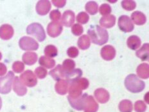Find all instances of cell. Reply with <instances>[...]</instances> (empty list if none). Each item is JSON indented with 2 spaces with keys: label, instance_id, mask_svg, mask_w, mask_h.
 Returning a JSON list of instances; mask_svg holds the SVG:
<instances>
[{
  "label": "cell",
  "instance_id": "obj_37",
  "mask_svg": "<svg viewBox=\"0 0 149 112\" xmlns=\"http://www.w3.org/2000/svg\"><path fill=\"white\" fill-rule=\"evenodd\" d=\"M134 110L136 112H145L147 110V105L143 101H138L135 102Z\"/></svg>",
  "mask_w": 149,
  "mask_h": 112
},
{
  "label": "cell",
  "instance_id": "obj_17",
  "mask_svg": "<svg viewBox=\"0 0 149 112\" xmlns=\"http://www.w3.org/2000/svg\"><path fill=\"white\" fill-rule=\"evenodd\" d=\"M62 23L65 27H70L74 22V13L71 10L65 11L62 17Z\"/></svg>",
  "mask_w": 149,
  "mask_h": 112
},
{
  "label": "cell",
  "instance_id": "obj_30",
  "mask_svg": "<svg viewBox=\"0 0 149 112\" xmlns=\"http://www.w3.org/2000/svg\"><path fill=\"white\" fill-rule=\"evenodd\" d=\"M45 54L46 57L53 58L55 57L58 54L57 48L54 45H49L46 46L45 48Z\"/></svg>",
  "mask_w": 149,
  "mask_h": 112
},
{
  "label": "cell",
  "instance_id": "obj_7",
  "mask_svg": "<svg viewBox=\"0 0 149 112\" xmlns=\"http://www.w3.org/2000/svg\"><path fill=\"white\" fill-rule=\"evenodd\" d=\"M118 27L120 29L124 32H130L134 30V26L132 23V20L127 15H123L118 19Z\"/></svg>",
  "mask_w": 149,
  "mask_h": 112
},
{
  "label": "cell",
  "instance_id": "obj_11",
  "mask_svg": "<svg viewBox=\"0 0 149 112\" xmlns=\"http://www.w3.org/2000/svg\"><path fill=\"white\" fill-rule=\"evenodd\" d=\"M102 57L105 61H111L115 57L116 50L113 46L105 45L101 49Z\"/></svg>",
  "mask_w": 149,
  "mask_h": 112
},
{
  "label": "cell",
  "instance_id": "obj_46",
  "mask_svg": "<svg viewBox=\"0 0 149 112\" xmlns=\"http://www.w3.org/2000/svg\"><path fill=\"white\" fill-rule=\"evenodd\" d=\"M2 59V54H1V53L0 52V60H1Z\"/></svg>",
  "mask_w": 149,
  "mask_h": 112
},
{
  "label": "cell",
  "instance_id": "obj_41",
  "mask_svg": "<svg viewBox=\"0 0 149 112\" xmlns=\"http://www.w3.org/2000/svg\"><path fill=\"white\" fill-rule=\"evenodd\" d=\"M49 18H50L51 20H54L55 21H58V20H60L61 18V12L58 10H52L50 12V14H49Z\"/></svg>",
  "mask_w": 149,
  "mask_h": 112
},
{
  "label": "cell",
  "instance_id": "obj_15",
  "mask_svg": "<svg viewBox=\"0 0 149 112\" xmlns=\"http://www.w3.org/2000/svg\"><path fill=\"white\" fill-rule=\"evenodd\" d=\"M83 90L82 86L80 85L78 80L70 83L69 89V96L73 99H76L82 95V91Z\"/></svg>",
  "mask_w": 149,
  "mask_h": 112
},
{
  "label": "cell",
  "instance_id": "obj_13",
  "mask_svg": "<svg viewBox=\"0 0 149 112\" xmlns=\"http://www.w3.org/2000/svg\"><path fill=\"white\" fill-rule=\"evenodd\" d=\"M51 7V3L49 1H39L36 5V11L39 15H45L49 12Z\"/></svg>",
  "mask_w": 149,
  "mask_h": 112
},
{
  "label": "cell",
  "instance_id": "obj_42",
  "mask_svg": "<svg viewBox=\"0 0 149 112\" xmlns=\"http://www.w3.org/2000/svg\"><path fill=\"white\" fill-rule=\"evenodd\" d=\"M78 80L79 83L80 84V85L82 86V88L83 90H86L88 88V86L89 85V80L86 79V78H80L79 79L77 80Z\"/></svg>",
  "mask_w": 149,
  "mask_h": 112
},
{
  "label": "cell",
  "instance_id": "obj_44",
  "mask_svg": "<svg viewBox=\"0 0 149 112\" xmlns=\"http://www.w3.org/2000/svg\"><path fill=\"white\" fill-rule=\"evenodd\" d=\"M7 68L6 65L2 63H0V76H3L7 73Z\"/></svg>",
  "mask_w": 149,
  "mask_h": 112
},
{
  "label": "cell",
  "instance_id": "obj_38",
  "mask_svg": "<svg viewBox=\"0 0 149 112\" xmlns=\"http://www.w3.org/2000/svg\"><path fill=\"white\" fill-rule=\"evenodd\" d=\"M112 11V9L111 6L107 4H102L100 7V13L102 15H109L111 14V12Z\"/></svg>",
  "mask_w": 149,
  "mask_h": 112
},
{
  "label": "cell",
  "instance_id": "obj_14",
  "mask_svg": "<svg viewBox=\"0 0 149 112\" xmlns=\"http://www.w3.org/2000/svg\"><path fill=\"white\" fill-rule=\"evenodd\" d=\"M13 90L15 93L19 96H23L27 92V88L23 83L21 81L18 77H15L13 80Z\"/></svg>",
  "mask_w": 149,
  "mask_h": 112
},
{
  "label": "cell",
  "instance_id": "obj_6",
  "mask_svg": "<svg viewBox=\"0 0 149 112\" xmlns=\"http://www.w3.org/2000/svg\"><path fill=\"white\" fill-rule=\"evenodd\" d=\"M21 81L24 85L29 87L35 86L37 83L36 76L31 70H26L20 76Z\"/></svg>",
  "mask_w": 149,
  "mask_h": 112
},
{
  "label": "cell",
  "instance_id": "obj_19",
  "mask_svg": "<svg viewBox=\"0 0 149 112\" xmlns=\"http://www.w3.org/2000/svg\"><path fill=\"white\" fill-rule=\"evenodd\" d=\"M116 23V17L113 15H107L101 18L100 24L102 27L109 29L114 26Z\"/></svg>",
  "mask_w": 149,
  "mask_h": 112
},
{
  "label": "cell",
  "instance_id": "obj_12",
  "mask_svg": "<svg viewBox=\"0 0 149 112\" xmlns=\"http://www.w3.org/2000/svg\"><path fill=\"white\" fill-rule=\"evenodd\" d=\"M14 30L10 24H5L0 27V38L3 40H8L14 36Z\"/></svg>",
  "mask_w": 149,
  "mask_h": 112
},
{
  "label": "cell",
  "instance_id": "obj_28",
  "mask_svg": "<svg viewBox=\"0 0 149 112\" xmlns=\"http://www.w3.org/2000/svg\"><path fill=\"white\" fill-rule=\"evenodd\" d=\"M77 44H78L79 48L82 50H85L89 48L90 45H91L89 37L87 35L82 36L79 37Z\"/></svg>",
  "mask_w": 149,
  "mask_h": 112
},
{
  "label": "cell",
  "instance_id": "obj_23",
  "mask_svg": "<svg viewBox=\"0 0 149 112\" xmlns=\"http://www.w3.org/2000/svg\"><path fill=\"white\" fill-rule=\"evenodd\" d=\"M37 54L33 52H28L24 53L23 55V61L24 64L27 65H33L37 61Z\"/></svg>",
  "mask_w": 149,
  "mask_h": 112
},
{
  "label": "cell",
  "instance_id": "obj_27",
  "mask_svg": "<svg viewBox=\"0 0 149 112\" xmlns=\"http://www.w3.org/2000/svg\"><path fill=\"white\" fill-rule=\"evenodd\" d=\"M39 63L42 66L46 68H52L55 66V61L50 57H46V56H41L39 60Z\"/></svg>",
  "mask_w": 149,
  "mask_h": 112
},
{
  "label": "cell",
  "instance_id": "obj_5",
  "mask_svg": "<svg viewBox=\"0 0 149 112\" xmlns=\"http://www.w3.org/2000/svg\"><path fill=\"white\" fill-rule=\"evenodd\" d=\"M19 45L23 50H36L39 48L38 43L29 36L21 37L19 41Z\"/></svg>",
  "mask_w": 149,
  "mask_h": 112
},
{
  "label": "cell",
  "instance_id": "obj_4",
  "mask_svg": "<svg viewBox=\"0 0 149 112\" xmlns=\"http://www.w3.org/2000/svg\"><path fill=\"white\" fill-rule=\"evenodd\" d=\"M14 77V74L12 71H9L5 76L0 77V93L7 94L10 92Z\"/></svg>",
  "mask_w": 149,
  "mask_h": 112
},
{
  "label": "cell",
  "instance_id": "obj_43",
  "mask_svg": "<svg viewBox=\"0 0 149 112\" xmlns=\"http://www.w3.org/2000/svg\"><path fill=\"white\" fill-rule=\"evenodd\" d=\"M52 4L54 5L55 7H57L58 8H63L66 5V1L65 0H61V1H58V0H57V1L53 0Z\"/></svg>",
  "mask_w": 149,
  "mask_h": 112
},
{
  "label": "cell",
  "instance_id": "obj_16",
  "mask_svg": "<svg viewBox=\"0 0 149 112\" xmlns=\"http://www.w3.org/2000/svg\"><path fill=\"white\" fill-rule=\"evenodd\" d=\"M95 97L100 103L105 104L109 100L110 95L105 89L98 88L95 92Z\"/></svg>",
  "mask_w": 149,
  "mask_h": 112
},
{
  "label": "cell",
  "instance_id": "obj_8",
  "mask_svg": "<svg viewBox=\"0 0 149 112\" xmlns=\"http://www.w3.org/2000/svg\"><path fill=\"white\" fill-rule=\"evenodd\" d=\"M63 27L60 22L58 21L50 22L47 27V32L48 35L52 37H56L63 32Z\"/></svg>",
  "mask_w": 149,
  "mask_h": 112
},
{
  "label": "cell",
  "instance_id": "obj_10",
  "mask_svg": "<svg viewBox=\"0 0 149 112\" xmlns=\"http://www.w3.org/2000/svg\"><path fill=\"white\" fill-rule=\"evenodd\" d=\"M98 109V104L91 95H88L85 99L84 110L85 112H97Z\"/></svg>",
  "mask_w": 149,
  "mask_h": 112
},
{
  "label": "cell",
  "instance_id": "obj_22",
  "mask_svg": "<svg viewBox=\"0 0 149 112\" xmlns=\"http://www.w3.org/2000/svg\"><path fill=\"white\" fill-rule=\"evenodd\" d=\"M127 46L132 50H136L139 48V46H141V41L139 37L137 36H130L127 41Z\"/></svg>",
  "mask_w": 149,
  "mask_h": 112
},
{
  "label": "cell",
  "instance_id": "obj_24",
  "mask_svg": "<svg viewBox=\"0 0 149 112\" xmlns=\"http://www.w3.org/2000/svg\"><path fill=\"white\" fill-rule=\"evenodd\" d=\"M55 91L60 95L66 94L68 90V82L66 80L62 79L56 83L55 85Z\"/></svg>",
  "mask_w": 149,
  "mask_h": 112
},
{
  "label": "cell",
  "instance_id": "obj_39",
  "mask_svg": "<svg viewBox=\"0 0 149 112\" xmlns=\"http://www.w3.org/2000/svg\"><path fill=\"white\" fill-rule=\"evenodd\" d=\"M84 32V29L82 26L79 24H74L71 28V32H72L74 36H79L82 35Z\"/></svg>",
  "mask_w": 149,
  "mask_h": 112
},
{
  "label": "cell",
  "instance_id": "obj_34",
  "mask_svg": "<svg viewBox=\"0 0 149 112\" xmlns=\"http://www.w3.org/2000/svg\"><path fill=\"white\" fill-rule=\"evenodd\" d=\"M89 15L84 12H81L77 16V22L81 24H86L89 21Z\"/></svg>",
  "mask_w": 149,
  "mask_h": 112
},
{
  "label": "cell",
  "instance_id": "obj_1",
  "mask_svg": "<svg viewBox=\"0 0 149 112\" xmlns=\"http://www.w3.org/2000/svg\"><path fill=\"white\" fill-rule=\"evenodd\" d=\"M88 34L94 44L100 46L108 41L109 34L107 31L98 25L90 27L88 30Z\"/></svg>",
  "mask_w": 149,
  "mask_h": 112
},
{
  "label": "cell",
  "instance_id": "obj_35",
  "mask_svg": "<svg viewBox=\"0 0 149 112\" xmlns=\"http://www.w3.org/2000/svg\"><path fill=\"white\" fill-rule=\"evenodd\" d=\"M12 69L14 72L17 74H20L23 71L24 69V65L21 61H15L12 64Z\"/></svg>",
  "mask_w": 149,
  "mask_h": 112
},
{
  "label": "cell",
  "instance_id": "obj_9",
  "mask_svg": "<svg viewBox=\"0 0 149 112\" xmlns=\"http://www.w3.org/2000/svg\"><path fill=\"white\" fill-rule=\"evenodd\" d=\"M87 96H88V94L84 93V95H80V97H77L76 99L71 98L70 97V96H68V101H69L70 105L72 106L73 108L77 110L80 111V110H84V105L85 99Z\"/></svg>",
  "mask_w": 149,
  "mask_h": 112
},
{
  "label": "cell",
  "instance_id": "obj_25",
  "mask_svg": "<svg viewBox=\"0 0 149 112\" xmlns=\"http://www.w3.org/2000/svg\"><path fill=\"white\" fill-rule=\"evenodd\" d=\"M137 74L141 79H147L149 77V66L147 63H142L137 68Z\"/></svg>",
  "mask_w": 149,
  "mask_h": 112
},
{
  "label": "cell",
  "instance_id": "obj_3",
  "mask_svg": "<svg viewBox=\"0 0 149 112\" xmlns=\"http://www.w3.org/2000/svg\"><path fill=\"white\" fill-rule=\"evenodd\" d=\"M26 32L29 35L34 36L39 41L42 42L46 39V33L40 23H33L29 24L26 28Z\"/></svg>",
  "mask_w": 149,
  "mask_h": 112
},
{
  "label": "cell",
  "instance_id": "obj_18",
  "mask_svg": "<svg viewBox=\"0 0 149 112\" xmlns=\"http://www.w3.org/2000/svg\"><path fill=\"white\" fill-rule=\"evenodd\" d=\"M49 74L54 78L55 80H60L66 77V72L64 70L63 66L61 64H58L54 69L52 70L49 72Z\"/></svg>",
  "mask_w": 149,
  "mask_h": 112
},
{
  "label": "cell",
  "instance_id": "obj_45",
  "mask_svg": "<svg viewBox=\"0 0 149 112\" xmlns=\"http://www.w3.org/2000/svg\"><path fill=\"white\" fill-rule=\"evenodd\" d=\"M1 106H2V100H1V98L0 97V110H1Z\"/></svg>",
  "mask_w": 149,
  "mask_h": 112
},
{
  "label": "cell",
  "instance_id": "obj_32",
  "mask_svg": "<svg viewBox=\"0 0 149 112\" xmlns=\"http://www.w3.org/2000/svg\"><path fill=\"white\" fill-rule=\"evenodd\" d=\"M74 67H75V63L73 60H70V59H67V60H64V61L63 62V68L65 71V72H66V74L73 70Z\"/></svg>",
  "mask_w": 149,
  "mask_h": 112
},
{
  "label": "cell",
  "instance_id": "obj_20",
  "mask_svg": "<svg viewBox=\"0 0 149 112\" xmlns=\"http://www.w3.org/2000/svg\"><path fill=\"white\" fill-rule=\"evenodd\" d=\"M131 19L137 25H143L147 21L146 15L141 12L135 11L131 14Z\"/></svg>",
  "mask_w": 149,
  "mask_h": 112
},
{
  "label": "cell",
  "instance_id": "obj_31",
  "mask_svg": "<svg viewBox=\"0 0 149 112\" xmlns=\"http://www.w3.org/2000/svg\"><path fill=\"white\" fill-rule=\"evenodd\" d=\"M86 10L91 15H95L98 12V5L95 1H89L86 5Z\"/></svg>",
  "mask_w": 149,
  "mask_h": 112
},
{
  "label": "cell",
  "instance_id": "obj_36",
  "mask_svg": "<svg viewBox=\"0 0 149 112\" xmlns=\"http://www.w3.org/2000/svg\"><path fill=\"white\" fill-rule=\"evenodd\" d=\"M35 74L39 79H44L47 76V70L42 66H39L35 70Z\"/></svg>",
  "mask_w": 149,
  "mask_h": 112
},
{
  "label": "cell",
  "instance_id": "obj_26",
  "mask_svg": "<svg viewBox=\"0 0 149 112\" xmlns=\"http://www.w3.org/2000/svg\"><path fill=\"white\" fill-rule=\"evenodd\" d=\"M136 56L142 61H147L149 57V44L145 43L136 53Z\"/></svg>",
  "mask_w": 149,
  "mask_h": 112
},
{
  "label": "cell",
  "instance_id": "obj_33",
  "mask_svg": "<svg viewBox=\"0 0 149 112\" xmlns=\"http://www.w3.org/2000/svg\"><path fill=\"white\" fill-rule=\"evenodd\" d=\"M122 7L123 9L127 11L133 10L136 7V4L134 1L129 0V1H122Z\"/></svg>",
  "mask_w": 149,
  "mask_h": 112
},
{
  "label": "cell",
  "instance_id": "obj_40",
  "mask_svg": "<svg viewBox=\"0 0 149 112\" xmlns=\"http://www.w3.org/2000/svg\"><path fill=\"white\" fill-rule=\"evenodd\" d=\"M67 54L69 57L71 58H75L79 55V51L77 48L74 47V46H71L68 49Z\"/></svg>",
  "mask_w": 149,
  "mask_h": 112
},
{
  "label": "cell",
  "instance_id": "obj_21",
  "mask_svg": "<svg viewBox=\"0 0 149 112\" xmlns=\"http://www.w3.org/2000/svg\"><path fill=\"white\" fill-rule=\"evenodd\" d=\"M82 75V71L80 68H77V69H74L69 73H67L65 78L66 79L68 83H71L79 79L81 77Z\"/></svg>",
  "mask_w": 149,
  "mask_h": 112
},
{
  "label": "cell",
  "instance_id": "obj_2",
  "mask_svg": "<svg viewBox=\"0 0 149 112\" xmlns=\"http://www.w3.org/2000/svg\"><path fill=\"white\" fill-rule=\"evenodd\" d=\"M125 86L129 92L136 93L142 92L145 89V83L135 74H130L125 78Z\"/></svg>",
  "mask_w": 149,
  "mask_h": 112
},
{
  "label": "cell",
  "instance_id": "obj_29",
  "mask_svg": "<svg viewBox=\"0 0 149 112\" xmlns=\"http://www.w3.org/2000/svg\"><path fill=\"white\" fill-rule=\"evenodd\" d=\"M133 109V105L132 102L125 99L120 102L119 110L121 112H131Z\"/></svg>",
  "mask_w": 149,
  "mask_h": 112
}]
</instances>
